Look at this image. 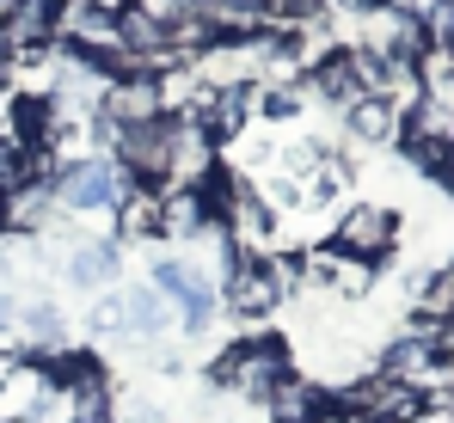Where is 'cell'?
Instances as JSON below:
<instances>
[{
	"label": "cell",
	"mask_w": 454,
	"mask_h": 423,
	"mask_svg": "<svg viewBox=\"0 0 454 423\" xmlns=\"http://www.w3.org/2000/svg\"><path fill=\"white\" fill-rule=\"evenodd\" d=\"M283 374H295V344L283 338V332H246V338H233L227 350L209 356V368H203V380L215 387V393H233V399H258L264 405V393L283 380Z\"/></svg>",
	"instance_id": "cell-1"
},
{
	"label": "cell",
	"mask_w": 454,
	"mask_h": 423,
	"mask_svg": "<svg viewBox=\"0 0 454 423\" xmlns=\"http://www.w3.org/2000/svg\"><path fill=\"white\" fill-rule=\"evenodd\" d=\"M295 288H301V258H233L222 277V307L227 319L258 332V319H270Z\"/></svg>",
	"instance_id": "cell-2"
},
{
	"label": "cell",
	"mask_w": 454,
	"mask_h": 423,
	"mask_svg": "<svg viewBox=\"0 0 454 423\" xmlns=\"http://www.w3.org/2000/svg\"><path fill=\"white\" fill-rule=\"evenodd\" d=\"M399 233H405V221L399 209H387V203H350V209L332 221V252H344V258H356V264H387L393 252H399Z\"/></svg>",
	"instance_id": "cell-3"
},
{
	"label": "cell",
	"mask_w": 454,
	"mask_h": 423,
	"mask_svg": "<svg viewBox=\"0 0 454 423\" xmlns=\"http://www.w3.org/2000/svg\"><path fill=\"white\" fill-rule=\"evenodd\" d=\"M166 147H172V117L142 123V129H117V141H111V166L123 172V184H148V191H160V184H166Z\"/></svg>",
	"instance_id": "cell-4"
},
{
	"label": "cell",
	"mask_w": 454,
	"mask_h": 423,
	"mask_svg": "<svg viewBox=\"0 0 454 423\" xmlns=\"http://www.w3.org/2000/svg\"><path fill=\"white\" fill-rule=\"evenodd\" d=\"M56 209L68 215H92V209H111L117 203V191H123V172L111 166V160H68L62 172H56Z\"/></svg>",
	"instance_id": "cell-5"
},
{
	"label": "cell",
	"mask_w": 454,
	"mask_h": 423,
	"mask_svg": "<svg viewBox=\"0 0 454 423\" xmlns=\"http://www.w3.org/2000/svg\"><path fill=\"white\" fill-rule=\"evenodd\" d=\"M222 166V147L203 136L197 123H178L172 117V147H166V184L160 191H203Z\"/></svg>",
	"instance_id": "cell-6"
},
{
	"label": "cell",
	"mask_w": 454,
	"mask_h": 423,
	"mask_svg": "<svg viewBox=\"0 0 454 423\" xmlns=\"http://www.w3.org/2000/svg\"><path fill=\"white\" fill-rule=\"evenodd\" d=\"M98 117L117 123V129L160 123V117H166V111H160V80H153V74H123V80H111L105 98H98Z\"/></svg>",
	"instance_id": "cell-7"
},
{
	"label": "cell",
	"mask_w": 454,
	"mask_h": 423,
	"mask_svg": "<svg viewBox=\"0 0 454 423\" xmlns=\"http://www.w3.org/2000/svg\"><path fill=\"white\" fill-rule=\"evenodd\" d=\"M6 56H43L56 50V0H12L6 25H0Z\"/></svg>",
	"instance_id": "cell-8"
},
{
	"label": "cell",
	"mask_w": 454,
	"mask_h": 423,
	"mask_svg": "<svg viewBox=\"0 0 454 423\" xmlns=\"http://www.w3.org/2000/svg\"><path fill=\"white\" fill-rule=\"evenodd\" d=\"M325 405H332V387H325V380H313L307 368L283 374V380L264 393V418H270V423H313Z\"/></svg>",
	"instance_id": "cell-9"
},
{
	"label": "cell",
	"mask_w": 454,
	"mask_h": 423,
	"mask_svg": "<svg viewBox=\"0 0 454 423\" xmlns=\"http://www.w3.org/2000/svg\"><path fill=\"white\" fill-rule=\"evenodd\" d=\"M62 277L86 288V294H105V288H117L123 277V252H117V239H80L62 252Z\"/></svg>",
	"instance_id": "cell-10"
},
{
	"label": "cell",
	"mask_w": 454,
	"mask_h": 423,
	"mask_svg": "<svg viewBox=\"0 0 454 423\" xmlns=\"http://www.w3.org/2000/svg\"><path fill=\"white\" fill-rule=\"evenodd\" d=\"M172 319H178V307H172L153 282L123 288V338H136V344H160V338L172 332Z\"/></svg>",
	"instance_id": "cell-11"
},
{
	"label": "cell",
	"mask_w": 454,
	"mask_h": 423,
	"mask_svg": "<svg viewBox=\"0 0 454 423\" xmlns=\"http://www.w3.org/2000/svg\"><path fill=\"white\" fill-rule=\"evenodd\" d=\"M258 117V92L252 86H227V92H209V105H203V117H197V129L215 141H239L246 136V123Z\"/></svg>",
	"instance_id": "cell-12"
},
{
	"label": "cell",
	"mask_w": 454,
	"mask_h": 423,
	"mask_svg": "<svg viewBox=\"0 0 454 423\" xmlns=\"http://www.w3.org/2000/svg\"><path fill=\"white\" fill-rule=\"evenodd\" d=\"M56 215V191L50 184H19L0 197V221H6V239H37Z\"/></svg>",
	"instance_id": "cell-13"
},
{
	"label": "cell",
	"mask_w": 454,
	"mask_h": 423,
	"mask_svg": "<svg viewBox=\"0 0 454 423\" xmlns=\"http://www.w3.org/2000/svg\"><path fill=\"white\" fill-rule=\"evenodd\" d=\"M215 221H209V203H203V191H160V239H172V246H191L197 233H209Z\"/></svg>",
	"instance_id": "cell-14"
},
{
	"label": "cell",
	"mask_w": 454,
	"mask_h": 423,
	"mask_svg": "<svg viewBox=\"0 0 454 423\" xmlns=\"http://www.w3.org/2000/svg\"><path fill=\"white\" fill-rule=\"evenodd\" d=\"M111 221H117V239H136V246L160 239V191H148V184H123L117 203H111Z\"/></svg>",
	"instance_id": "cell-15"
},
{
	"label": "cell",
	"mask_w": 454,
	"mask_h": 423,
	"mask_svg": "<svg viewBox=\"0 0 454 423\" xmlns=\"http://www.w3.org/2000/svg\"><path fill=\"white\" fill-rule=\"evenodd\" d=\"M344 129H350V141H363V147H399L405 117H399L387 98H356V105L344 111Z\"/></svg>",
	"instance_id": "cell-16"
},
{
	"label": "cell",
	"mask_w": 454,
	"mask_h": 423,
	"mask_svg": "<svg viewBox=\"0 0 454 423\" xmlns=\"http://www.w3.org/2000/svg\"><path fill=\"white\" fill-rule=\"evenodd\" d=\"M301 80H307V92H313V98H325V105H338V111H350V105L363 98V92H356V74H350V50H344V43H338L325 62H313Z\"/></svg>",
	"instance_id": "cell-17"
},
{
	"label": "cell",
	"mask_w": 454,
	"mask_h": 423,
	"mask_svg": "<svg viewBox=\"0 0 454 423\" xmlns=\"http://www.w3.org/2000/svg\"><path fill=\"white\" fill-rule=\"evenodd\" d=\"M68 423H111V405H117V387H111V374L98 368V374H86V380H74L68 393Z\"/></svg>",
	"instance_id": "cell-18"
},
{
	"label": "cell",
	"mask_w": 454,
	"mask_h": 423,
	"mask_svg": "<svg viewBox=\"0 0 454 423\" xmlns=\"http://www.w3.org/2000/svg\"><path fill=\"white\" fill-rule=\"evenodd\" d=\"M43 393H50V380H43V368H31V362H19V368L6 374V387H0V423H12V418H31V411L43 405Z\"/></svg>",
	"instance_id": "cell-19"
},
{
	"label": "cell",
	"mask_w": 454,
	"mask_h": 423,
	"mask_svg": "<svg viewBox=\"0 0 454 423\" xmlns=\"http://www.w3.org/2000/svg\"><path fill=\"white\" fill-rule=\"evenodd\" d=\"M399 136H418V141H442V147H454V105L424 92V98L405 111V129H399Z\"/></svg>",
	"instance_id": "cell-20"
},
{
	"label": "cell",
	"mask_w": 454,
	"mask_h": 423,
	"mask_svg": "<svg viewBox=\"0 0 454 423\" xmlns=\"http://www.w3.org/2000/svg\"><path fill=\"white\" fill-rule=\"evenodd\" d=\"M418 313H430V319H442V325H454V252L430 270V282H424V294H418Z\"/></svg>",
	"instance_id": "cell-21"
},
{
	"label": "cell",
	"mask_w": 454,
	"mask_h": 423,
	"mask_svg": "<svg viewBox=\"0 0 454 423\" xmlns=\"http://www.w3.org/2000/svg\"><path fill=\"white\" fill-rule=\"evenodd\" d=\"M301 105H307V80H277V86L258 92V117H270V123L301 117Z\"/></svg>",
	"instance_id": "cell-22"
},
{
	"label": "cell",
	"mask_w": 454,
	"mask_h": 423,
	"mask_svg": "<svg viewBox=\"0 0 454 423\" xmlns=\"http://www.w3.org/2000/svg\"><path fill=\"white\" fill-rule=\"evenodd\" d=\"M111 423H166V411L153 405L148 393H117V405H111Z\"/></svg>",
	"instance_id": "cell-23"
},
{
	"label": "cell",
	"mask_w": 454,
	"mask_h": 423,
	"mask_svg": "<svg viewBox=\"0 0 454 423\" xmlns=\"http://www.w3.org/2000/svg\"><path fill=\"white\" fill-rule=\"evenodd\" d=\"M12 368H19V356H12V350H0V387H6V374H12Z\"/></svg>",
	"instance_id": "cell-24"
},
{
	"label": "cell",
	"mask_w": 454,
	"mask_h": 423,
	"mask_svg": "<svg viewBox=\"0 0 454 423\" xmlns=\"http://www.w3.org/2000/svg\"><path fill=\"white\" fill-rule=\"evenodd\" d=\"M6 62H12V56H6V43H0V80H6Z\"/></svg>",
	"instance_id": "cell-25"
},
{
	"label": "cell",
	"mask_w": 454,
	"mask_h": 423,
	"mask_svg": "<svg viewBox=\"0 0 454 423\" xmlns=\"http://www.w3.org/2000/svg\"><path fill=\"white\" fill-rule=\"evenodd\" d=\"M6 12H12V0H0V25H6Z\"/></svg>",
	"instance_id": "cell-26"
},
{
	"label": "cell",
	"mask_w": 454,
	"mask_h": 423,
	"mask_svg": "<svg viewBox=\"0 0 454 423\" xmlns=\"http://www.w3.org/2000/svg\"><path fill=\"white\" fill-rule=\"evenodd\" d=\"M449 423H454V387H449Z\"/></svg>",
	"instance_id": "cell-27"
},
{
	"label": "cell",
	"mask_w": 454,
	"mask_h": 423,
	"mask_svg": "<svg viewBox=\"0 0 454 423\" xmlns=\"http://www.w3.org/2000/svg\"><path fill=\"white\" fill-rule=\"evenodd\" d=\"M0 239H6V221H0Z\"/></svg>",
	"instance_id": "cell-28"
},
{
	"label": "cell",
	"mask_w": 454,
	"mask_h": 423,
	"mask_svg": "<svg viewBox=\"0 0 454 423\" xmlns=\"http://www.w3.org/2000/svg\"><path fill=\"white\" fill-rule=\"evenodd\" d=\"M449 338H454V325H449Z\"/></svg>",
	"instance_id": "cell-29"
}]
</instances>
